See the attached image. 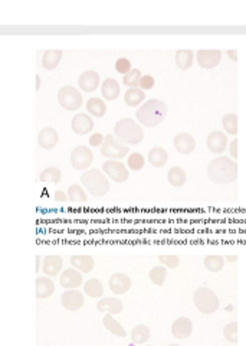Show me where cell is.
Masks as SVG:
<instances>
[{"label": "cell", "mask_w": 246, "mask_h": 346, "mask_svg": "<svg viewBox=\"0 0 246 346\" xmlns=\"http://www.w3.org/2000/svg\"><path fill=\"white\" fill-rule=\"evenodd\" d=\"M101 154L107 159H111V160L123 159L128 154V146L120 143L115 138V136L108 134V136H105V140L101 146Z\"/></svg>", "instance_id": "obj_6"}, {"label": "cell", "mask_w": 246, "mask_h": 346, "mask_svg": "<svg viewBox=\"0 0 246 346\" xmlns=\"http://www.w3.org/2000/svg\"><path fill=\"white\" fill-rule=\"evenodd\" d=\"M71 125H72L74 133H77V134H88L94 128V120H92L91 115H88L85 113H80V114H77L72 118Z\"/></svg>", "instance_id": "obj_14"}, {"label": "cell", "mask_w": 246, "mask_h": 346, "mask_svg": "<svg viewBox=\"0 0 246 346\" xmlns=\"http://www.w3.org/2000/svg\"><path fill=\"white\" fill-rule=\"evenodd\" d=\"M223 335H225V339L228 342H232V344H236L238 342V323L236 322H232V323H228L223 329Z\"/></svg>", "instance_id": "obj_41"}, {"label": "cell", "mask_w": 246, "mask_h": 346, "mask_svg": "<svg viewBox=\"0 0 246 346\" xmlns=\"http://www.w3.org/2000/svg\"><path fill=\"white\" fill-rule=\"evenodd\" d=\"M206 144H207V149L215 154H220L226 150L228 147V137L226 134H223L222 131H212L207 138H206Z\"/></svg>", "instance_id": "obj_13"}, {"label": "cell", "mask_w": 246, "mask_h": 346, "mask_svg": "<svg viewBox=\"0 0 246 346\" xmlns=\"http://www.w3.org/2000/svg\"><path fill=\"white\" fill-rule=\"evenodd\" d=\"M115 69H117L118 74H123L124 77V75H127L131 71V64H130V61L127 58H120L115 62Z\"/></svg>", "instance_id": "obj_43"}, {"label": "cell", "mask_w": 246, "mask_h": 346, "mask_svg": "<svg viewBox=\"0 0 246 346\" xmlns=\"http://www.w3.org/2000/svg\"><path fill=\"white\" fill-rule=\"evenodd\" d=\"M109 289L114 294L121 296L131 289V278L124 273H114L109 277Z\"/></svg>", "instance_id": "obj_11"}, {"label": "cell", "mask_w": 246, "mask_h": 346, "mask_svg": "<svg viewBox=\"0 0 246 346\" xmlns=\"http://www.w3.org/2000/svg\"><path fill=\"white\" fill-rule=\"evenodd\" d=\"M71 265L77 268L81 273H89L94 268V258L91 255H83V254H77L71 257Z\"/></svg>", "instance_id": "obj_23"}, {"label": "cell", "mask_w": 246, "mask_h": 346, "mask_svg": "<svg viewBox=\"0 0 246 346\" xmlns=\"http://www.w3.org/2000/svg\"><path fill=\"white\" fill-rule=\"evenodd\" d=\"M120 93H121V87L114 78H107L101 85V94L108 101H114L115 98H118Z\"/></svg>", "instance_id": "obj_24"}, {"label": "cell", "mask_w": 246, "mask_h": 346, "mask_svg": "<svg viewBox=\"0 0 246 346\" xmlns=\"http://www.w3.org/2000/svg\"><path fill=\"white\" fill-rule=\"evenodd\" d=\"M149 277H150V281L156 286H163L164 281H165V277H167V271H165V267L164 265H157V267H153L149 273Z\"/></svg>", "instance_id": "obj_35"}, {"label": "cell", "mask_w": 246, "mask_h": 346, "mask_svg": "<svg viewBox=\"0 0 246 346\" xmlns=\"http://www.w3.org/2000/svg\"><path fill=\"white\" fill-rule=\"evenodd\" d=\"M55 201L56 202H65V201H68V195H65L62 191H56L55 192Z\"/></svg>", "instance_id": "obj_47"}, {"label": "cell", "mask_w": 246, "mask_h": 346, "mask_svg": "<svg viewBox=\"0 0 246 346\" xmlns=\"http://www.w3.org/2000/svg\"><path fill=\"white\" fill-rule=\"evenodd\" d=\"M102 172L108 176L109 179H112L114 182H118V183L125 182V180L128 179V176H130L128 169L124 166L121 162H118V160H107V162H104Z\"/></svg>", "instance_id": "obj_9"}, {"label": "cell", "mask_w": 246, "mask_h": 346, "mask_svg": "<svg viewBox=\"0 0 246 346\" xmlns=\"http://www.w3.org/2000/svg\"><path fill=\"white\" fill-rule=\"evenodd\" d=\"M173 144H174L176 150L178 153H181V154H190L196 147V141L189 133H178L177 136L174 137Z\"/></svg>", "instance_id": "obj_21"}, {"label": "cell", "mask_w": 246, "mask_h": 346, "mask_svg": "<svg viewBox=\"0 0 246 346\" xmlns=\"http://www.w3.org/2000/svg\"><path fill=\"white\" fill-rule=\"evenodd\" d=\"M205 264L206 270L207 271H212V273H218L223 268V264H225V257L223 255H219V254H213V255H207L205 257Z\"/></svg>", "instance_id": "obj_34"}, {"label": "cell", "mask_w": 246, "mask_h": 346, "mask_svg": "<svg viewBox=\"0 0 246 346\" xmlns=\"http://www.w3.org/2000/svg\"><path fill=\"white\" fill-rule=\"evenodd\" d=\"M114 136L125 146L127 144L134 146V144H138L140 141H143L144 133H143V128L137 124L134 120L123 118L114 127Z\"/></svg>", "instance_id": "obj_3"}, {"label": "cell", "mask_w": 246, "mask_h": 346, "mask_svg": "<svg viewBox=\"0 0 246 346\" xmlns=\"http://www.w3.org/2000/svg\"><path fill=\"white\" fill-rule=\"evenodd\" d=\"M207 176L216 185H228L238 179V165L231 157L220 156L210 162Z\"/></svg>", "instance_id": "obj_1"}, {"label": "cell", "mask_w": 246, "mask_h": 346, "mask_svg": "<svg viewBox=\"0 0 246 346\" xmlns=\"http://www.w3.org/2000/svg\"><path fill=\"white\" fill-rule=\"evenodd\" d=\"M222 59V52L218 49H202L197 52V62L202 68L212 69L215 68Z\"/></svg>", "instance_id": "obj_12"}, {"label": "cell", "mask_w": 246, "mask_h": 346, "mask_svg": "<svg viewBox=\"0 0 246 346\" xmlns=\"http://www.w3.org/2000/svg\"><path fill=\"white\" fill-rule=\"evenodd\" d=\"M193 302H194V306L197 307V310L205 315H212L219 309L218 296L210 289H206V287H200L194 291Z\"/></svg>", "instance_id": "obj_5"}, {"label": "cell", "mask_w": 246, "mask_h": 346, "mask_svg": "<svg viewBox=\"0 0 246 346\" xmlns=\"http://www.w3.org/2000/svg\"><path fill=\"white\" fill-rule=\"evenodd\" d=\"M61 176H62V172L58 169V167H46L39 176V180L41 182H51V183H59L61 180Z\"/></svg>", "instance_id": "obj_37"}, {"label": "cell", "mask_w": 246, "mask_h": 346, "mask_svg": "<svg viewBox=\"0 0 246 346\" xmlns=\"http://www.w3.org/2000/svg\"><path fill=\"white\" fill-rule=\"evenodd\" d=\"M62 55H64V52L61 49H49V51H46L43 54V56H42V65H43V68L48 69V71H52V69L56 68L59 65V62H61V59H62Z\"/></svg>", "instance_id": "obj_25"}, {"label": "cell", "mask_w": 246, "mask_h": 346, "mask_svg": "<svg viewBox=\"0 0 246 346\" xmlns=\"http://www.w3.org/2000/svg\"><path fill=\"white\" fill-rule=\"evenodd\" d=\"M62 265H64V260L61 255H56V254L45 255L42 261V271L48 277H56L61 273Z\"/></svg>", "instance_id": "obj_16"}, {"label": "cell", "mask_w": 246, "mask_h": 346, "mask_svg": "<svg viewBox=\"0 0 246 346\" xmlns=\"http://www.w3.org/2000/svg\"><path fill=\"white\" fill-rule=\"evenodd\" d=\"M96 309H98V312H102L105 315L115 316V315H120L123 312L124 305L123 302L117 297H104V299L98 300Z\"/></svg>", "instance_id": "obj_15"}, {"label": "cell", "mask_w": 246, "mask_h": 346, "mask_svg": "<svg viewBox=\"0 0 246 346\" xmlns=\"http://www.w3.org/2000/svg\"><path fill=\"white\" fill-rule=\"evenodd\" d=\"M168 346H178V345H168Z\"/></svg>", "instance_id": "obj_52"}, {"label": "cell", "mask_w": 246, "mask_h": 346, "mask_svg": "<svg viewBox=\"0 0 246 346\" xmlns=\"http://www.w3.org/2000/svg\"><path fill=\"white\" fill-rule=\"evenodd\" d=\"M159 261L163 264V265H165V267H168V268H176L180 260H178L177 255L168 254V255H159Z\"/></svg>", "instance_id": "obj_42"}, {"label": "cell", "mask_w": 246, "mask_h": 346, "mask_svg": "<svg viewBox=\"0 0 246 346\" xmlns=\"http://www.w3.org/2000/svg\"><path fill=\"white\" fill-rule=\"evenodd\" d=\"M150 339V329L146 325H137L131 331V341L136 345H144Z\"/></svg>", "instance_id": "obj_31"}, {"label": "cell", "mask_w": 246, "mask_h": 346, "mask_svg": "<svg viewBox=\"0 0 246 346\" xmlns=\"http://www.w3.org/2000/svg\"><path fill=\"white\" fill-rule=\"evenodd\" d=\"M86 111L91 114V115H94V117H104L105 115V113H107V106H105V103L101 100V98H89L88 101H86Z\"/></svg>", "instance_id": "obj_27"}, {"label": "cell", "mask_w": 246, "mask_h": 346, "mask_svg": "<svg viewBox=\"0 0 246 346\" xmlns=\"http://www.w3.org/2000/svg\"><path fill=\"white\" fill-rule=\"evenodd\" d=\"M104 140H105V137H104L101 133H95V134H92L91 138H89V144L94 146V147H98V146L101 147L102 143H104Z\"/></svg>", "instance_id": "obj_45"}, {"label": "cell", "mask_w": 246, "mask_h": 346, "mask_svg": "<svg viewBox=\"0 0 246 346\" xmlns=\"http://www.w3.org/2000/svg\"><path fill=\"white\" fill-rule=\"evenodd\" d=\"M61 303L69 312H77L83 306V294L77 289L65 290L61 296Z\"/></svg>", "instance_id": "obj_10"}, {"label": "cell", "mask_w": 246, "mask_h": 346, "mask_svg": "<svg viewBox=\"0 0 246 346\" xmlns=\"http://www.w3.org/2000/svg\"><path fill=\"white\" fill-rule=\"evenodd\" d=\"M194 59V54L190 49H180L176 52V64L180 69L186 71L191 67Z\"/></svg>", "instance_id": "obj_32"}, {"label": "cell", "mask_w": 246, "mask_h": 346, "mask_svg": "<svg viewBox=\"0 0 246 346\" xmlns=\"http://www.w3.org/2000/svg\"><path fill=\"white\" fill-rule=\"evenodd\" d=\"M68 199L72 202H85L86 194L81 185H71L68 189Z\"/></svg>", "instance_id": "obj_39"}, {"label": "cell", "mask_w": 246, "mask_h": 346, "mask_svg": "<svg viewBox=\"0 0 246 346\" xmlns=\"http://www.w3.org/2000/svg\"><path fill=\"white\" fill-rule=\"evenodd\" d=\"M36 264H38L36 271H39V264H41V257H39V255H36Z\"/></svg>", "instance_id": "obj_51"}, {"label": "cell", "mask_w": 246, "mask_h": 346, "mask_svg": "<svg viewBox=\"0 0 246 346\" xmlns=\"http://www.w3.org/2000/svg\"><path fill=\"white\" fill-rule=\"evenodd\" d=\"M146 93L141 88H128V91L124 94V101L130 107H140L144 104Z\"/></svg>", "instance_id": "obj_26"}, {"label": "cell", "mask_w": 246, "mask_h": 346, "mask_svg": "<svg viewBox=\"0 0 246 346\" xmlns=\"http://www.w3.org/2000/svg\"><path fill=\"white\" fill-rule=\"evenodd\" d=\"M39 87H41V78L39 75H36V90H39Z\"/></svg>", "instance_id": "obj_50"}, {"label": "cell", "mask_w": 246, "mask_h": 346, "mask_svg": "<svg viewBox=\"0 0 246 346\" xmlns=\"http://www.w3.org/2000/svg\"><path fill=\"white\" fill-rule=\"evenodd\" d=\"M168 160V153L163 147H153L149 153V162L154 167H163Z\"/></svg>", "instance_id": "obj_30"}, {"label": "cell", "mask_w": 246, "mask_h": 346, "mask_svg": "<svg viewBox=\"0 0 246 346\" xmlns=\"http://www.w3.org/2000/svg\"><path fill=\"white\" fill-rule=\"evenodd\" d=\"M154 84H156V81H154V78L151 75H143L141 83H140V88L143 91H147V90H151L154 87Z\"/></svg>", "instance_id": "obj_44"}, {"label": "cell", "mask_w": 246, "mask_h": 346, "mask_svg": "<svg viewBox=\"0 0 246 346\" xmlns=\"http://www.w3.org/2000/svg\"><path fill=\"white\" fill-rule=\"evenodd\" d=\"M223 128L228 134L236 136L238 134V115L236 114H228L222 120Z\"/></svg>", "instance_id": "obj_38"}, {"label": "cell", "mask_w": 246, "mask_h": 346, "mask_svg": "<svg viewBox=\"0 0 246 346\" xmlns=\"http://www.w3.org/2000/svg\"><path fill=\"white\" fill-rule=\"evenodd\" d=\"M141 71L140 69H131L127 75L123 77V84L127 85L128 88H140V83H141Z\"/></svg>", "instance_id": "obj_36"}, {"label": "cell", "mask_w": 246, "mask_h": 346, "mask_svg": "<svg viewBox=\"0 0 246 346\" xmlns=\"http://www.w3.org/2000/svg\"><path fill=\"white\" fill-rule=\"evenodd\" d=\"M225 260H228V261H232L233 263V261H236V260H238V257H236V255H228Z\"/></svg>", "instance_id": "obj_49"}, {"label": "cell", "mask_w": 246, "mask_h": 346, "mask_svg": "<svg viewBox=\"0 0 246 346\" xmlns=\"http://www.w3.org/2000/svg\"><path fill=\"white\" fill-rule=\"evenodd\" d=\"M102 323H104L105 329L108 332L112 333V335L120 336V338H125L127 336V332H125V329L123 328V325L120 322H117L112 315H105L104 319H102Z\"/></svg>", "instance_id": "obj_29"}, {"label": "cell", "mask_w": 246, "mask_h": 346, "mask_svg": "<svg viewBox=\"0 0 246 346\" xmlns=\"http://www.w3.org/2000/svg\"><path fill=\"white\" fill-rule=\"evenodd\" d=\"M229 152L232 154V157H235V160L238 159V138H233L229 147Z\"/></svg>", "instance_id": "obj_46"}, {"label": "cell", "mask_w": 246, "mask_h": 346, "mask_svg": "<svg viewBox=\"0 0 246 346\" xmlns=\"http://www.w3.org/2000/svg\"><path fill=\"white\" fill-rule=\"evenodd\" d=\"M144 163H146V160H144V157H143L140 153H131V154L128 156V159H127V165H128V167H130L131 170H134V172L141 170V169L144 167Z\"/></svg>", "instance_id": "obj_40"}, {"label": "cell", "mask_w": 246, "mask_h": 346, "mask_svg": "<svg viewBox=\"0 0 246 346\" xmlns=\"http://www.w3.org/2000/svg\"><path fill=\"white\" fill-rule=\"evenodd\" d=\"M167 179L170 182V185H173V186H183V185L186 183L187 176H186V172H184L181 167L174 166L168 170Z\"/></svg>", "instance_id": "obj_33"}, {"label": "cell", "mask_w": 246, "mask_h": 346, "mask_svg": "<svg viewBox=\"0 0 246 346\" xmlns=\"http://www.w3.org/2000/svg\"><path fill=\"white\" fill-rule=\"evenodd\" d=\"M59 104L68 111L78 110L82 106V94L74 87H62L58 93Z\"/></svg>", "instance_id": "obj_7"}, {"label": "cell", "mask_w": 246, "mask_h": 346, "mask_svg": "<svg viewBox=\"0 0 246 346\" xmlns=\"http://www.w3.org/2000/svg\"><path fill=\"white\" fill-rule=\"evenodd\" d=\"M55 293V283L49 277H38L36 278V297L48 299Z\"/></svg>", "instance_id": "obj_22"}, {"label": "cell", "mask_w": 246, "mask_h": 346, "mask_svg": "<svg viewBox=\"0 0 246 346\" xmlns=\"http://www.w3.org/2000/svg\"><path fill=\"white\" fill-rule=\"evenodd\" d=\"M193 332V323L190 319L178 318L171 325V335L177 339H187Z\"/></svg>", "instance_id": "obj_18"}, {"label": "cell", "mask_w": 246, "mask_h": 346, "mask_svg": "<svg viewBox=\"0 0 246 346\" xmlns=\"http://www.w3.org/2000/svg\"><path fill=\"white\" fill-rule=\"evenodd\" d=\"M59 283L67 290L78 289L82 284V273L78 271L77 268H68L59 277Z\"/></svg>", "instance_id": "obj_17"}, {"label": "cell", "mask_w": 246, "mask_h": 346, "mask_svg": "<svg viewBox=\"0 0 246 346\" xmlns=\"http://www.w3.org/2000/svg\"><path fill=\"white\" fill-rule=\"evenodd\" d=\"M94 154L86 146H77L71 153V165L77 170H85L92 165Z\"/></svg>", "instance_id": "obj_8"}, {"label": "cell", "mask_w": 246, "mask_h": 346, "mask_svg": "<svg viewBox=\"0 0 246 346\" xmlns=\"http://www.w3.org/2000/svg\"><path fill=\"white\" fill-rule=\"evenodd\" d=\"M167 115V106L160 100H149L138 107L136 113L137 120L144 127L159 125Z\"/></svg>", "instance_id": "obj_2"}, {"label": "cell", "mask_w": 246, "mask_h": 346, "mask_svg": "<svg viewBox=\"0 0 246 346\" xmlns=\"http://www.w3.org/2000/svg\"><path fill=\"white\" fill-rule=\"evenodd\" d=\"M83 291H85L86 296H89V297H92V299H99V297H102V294H104V286H102V283H101L99 280H96V278H89V280L85 281V284H83Z\"/></svg>", "instance_id": "obj_28"}, {"label": "cell", "mask_w": 246, "mask_h": 346, "mask_svg": "<svg viewBox=\"0 0 246 346\" xmlns=\"http://www.w3.org/2000/svg\"><path fill=\"white\" fill-rule=\"evenodd\" d=\"M80 88L85 93H94L96 88L99 87V75L95 71H85L80 75Z\"/></svg>", "instance_id": "obj_19"}, {"label": "cell", "mask_w": 246, "mask_h": 346, "mask_svg": "<svg viewBox=\"0 0 246 346\" xmlns=\"http://www.w3.org/2000/svg\"><path fill=\"white\" fill-rule=\"evenodd\" d=\"M81 183L92 196H104L109 191L108 176L99 169H89L82 173Z\"/></svg>", "instance_id": "obj_4"}, {"label": "cell", "mask_w": 246, "mask_h": 346, "mask_svg": "<svg viewBox=\"0 0 246 346\" xmlns=\"http://www.w3.org/2000/svg\"><path fill=\"white\" fill-rule=\"evenodd\" d=\"M228 55L231 56V59H233V61H238V51L236 49H229Z\"/></svg>", "instance_id": "obj_48"}, {"label": "cell", "mask_w": 246, "mask_h": 346, "mask_svg": "<svg viewBox=\"0 0 246 346\" xmlns=\"http://www.w3.org/2000/svg\"><path fill=\"white\" fill-rule=\"evenodd\" d=\"M58 140H59V136H58L56 130L52 128V127L42 128L39 136H38V143H39V146H41L42 149H45V150L54 149L55 146H56V143H58Z\"/></svg>", "instance_id": "obj_20"}]
</instances>
